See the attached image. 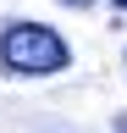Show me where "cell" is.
Returning <instances> with one entry per match:
<instances>
[{
	"label": "cell",
	"instance_id": "cell-1",
	"mask_svg": "<svg viewBox=\"0 0 127 133\" xmlns=\"http://www.w3.org/2000/svg\"><path fill=\"white\" fill-rule=\"evenodd\" d=\"M0 66L6 72H22V78H50L61 66H72V50L44 22H11L0 33Z\"/></svg>",
	"mask_w": 127,
	"mask_h": 133
},
{
	"label": "cell",
	"instance_id": "cell-2",
	"mask_svg": "<svg viewBox=\"0 0 127 133\" xmlns=\"http://www.w3.org/2000/svg\"><path fill=\"white\" fill-rule=\"evenodd\" d=\"M61 6H88V0H61Z\"/></svg>",
	"mask_w": 127,
	"mask_h": 133
},
{
	"label": "cell",
	"instance_id": "cell-3",
	"mask_svg": "<svg viewBox=\"0 0 127 133\" xmlns=\"http://www.w3.org/2000/svg\"><path fill=\"white\" fill-rule=\"evenodd\" d=\"M116 133H127V116H122V122H116Z\"/></svg>",
	"mask_w": 127,
	"mask_h": 133
},
{
	"label": "cell",
	"instance_id": "cell-4",
	"mask_svg": "<svg viewBox=\"0 0 127 133\" xmlns=\"http://www.w3.org/2000/svg\"><path fill=\"white\" fill-rule=\"evenodd\" d=\"M116 6H122V11H127V0H116Z\"/></svg>",
	"mask_w": 127,
	"mask_h": 133
}]
</instances>
